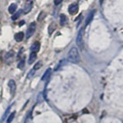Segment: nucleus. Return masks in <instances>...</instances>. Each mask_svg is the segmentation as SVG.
<instances>
[{"label": "nucleus", "instance_id": "1", "mask_svg": "<svg viewBox=\"0 0 123 123\" xmlns=\"http://www.w3.org/2000/svg\"><path fill=\"white\" fill-rule=\"evenodd\" d=\"M68 60L72 63L77 64L80 62V55L78 49L73 47L72 48L68 53Z\"/></svg>", "mask_w": 123, "mask_h": 123}, {"label": "nucleus", "instance_id": "2", "mask_svg": "<svg viewBox=\"0 0 123 123\" xmlns=\"http://www.w3.org/2000/svg\"><path fill=\"white\" fill-rule=\"evenodd\" d=\"M76 44L78 45V47L80 49H83L84 48V41H83V29H81L78 35H77V38H76Z\"/></svg>", "mask_w": 123, "mask_h": 123}, {"label": "nucleus", "instance_id": "3", "mask_svg": "<svg viewBox=\"0 0 123 123\" xmlns=\"http://www.w3.org/2000/svg\"><path fill=\"white\" fill-rule=\"evenodd\" d=\"M36 22L31 23L29 26L28 29H27V31H26V38H29L31 36H32L33 33L35 32V31H36Z\"/></svg>", "mask_w": 123, "mask_h": 123}, {"label": "nucleus", "instance_id": "4", "mask_svg": "<svg viewBox=\"0 0 123 123\" xmlns=\"http://www.w3.org/2000/svg\"><path fill=\"white\" fill-rule=\"evenodd\" d=\"M8 86H9V88L11 95L13 96L15 93V90H16V84H15V82L14 80L11 79L9 80V83H8Z\"/></svg>", "mask_w": 123, "mask_h": 123}, {"label": "nucleus", "instance_id": "5", "mask_svg": "<svg viewBox=\"0 0 123 123\" xmlns=\"http://www.w3.org/2000/svg\"><path fill=\"white\" fill-rule=\"evenodd\" d=\"M68 12L70 13L71 15H75L79 11V6L78 4L74 3V4H72V5L69 6L68 7Z\"/></svg>", "mask_w": 123, "mask_h": 123}, {"label": "nucleus", "instance_id": "6", "mask_svg": "<svg viewBox=\"0 0 123 123\" xmlns=\"http://www.w3.org/2000/svg\"><path fill=\"white\" fill-rule=\"evenodd\" d=\"M32 5H33V2L32 1H27L25 5V7H24V13L25 14H27L29 13V12L32 10Z\"/></svg>", "mask_w": 123, "mask_h": 123}, {"label": "nucleus", "instance_id": "7", "mask_svg": "<svg viewBox=\"0 0 123 123\" xmlns=\"http://www.w3.org/2000/svg\"><path fill=\"white\" fill-rule=\"evenodd\" d=\"M40 49V42H35L32 44V45L31 46V51L32 52L36 53L39 51Z\"/></svg>", "mask_w": 123, "mask_h": 123}, {"label": "nucleus", "instance_id": "8", "mask_svg": "<svg viewBox=\"0 0 123 123\" xmlns=\"http://www.w3.org/2000/svg\"><path fill=\"white\" fill-rule=\"evenodd\" d=\"M95 12V11L93 10V11L90 12L89 14L88 15V16H87V18H86V26H87L88 24H90V23H91V22L92 21V19H93Z\"/></svg>", "mask_w": 123, "mask_h": 123}, {"label": "nucleus", "instance_id": "9", "mask_svg": "<svg viewBox=\"0 0 123 123\" xmlns=\"http://www.w3.org/2000/svg\"><path fill=\"white\" fill-rule=\"evenodd\" d=\"M14 58V52L13 51H10L6 55V59L7 61V62L10 64L12 62V59Z\"/></svg>", "mask_w": 123, "mask_h": 123}, {"label": "nucleus", "instance_id": "10", "mask_svg": "<svg viewBox=\"0 0 123 123\" xmlns=\"http://www.w3.org/2000/svg\"><path fill=\"white\" fill-rule=\"evenodd\" d=\"M24 36L25 35L24 33H23L22 32H18L15 35V39L16 42H20L23 40V38H24Z\"/></svg>", "mask_w": 123, "mask_h": 123}, {"label": "nucleus", "instance_id": "11", "mask_svg": "<svg viewBox=\"0 0 123 123\" xmlns=\"http://www.w3.org/2000/svg\"><path fill=\"white\" fill-rule=\"evenodd\" d=\"M51 72H52V69L51 68H48L47 70H46L45 72V73L43 74V75H42V81H45V80H46V79H48L49 77H50V75H51Z\"/></svg>", "mask_w": 123, "mask_h": 123}, {"label": "nucleus", "instance_id": "12", "mask_svg": "<svg viewBox=\"0 0 123 123\" xmlns=\"http://www.w3.org/2000/svg\"><path fill=\"white\" fill-rule=\"evenodd\" d=\"M36 58H37L36 53H35V52L31 53L30 55H29V64H32L34 62L36 61Z\"/></svg>", "mask_w": 123, "mask_h": 123}, {"label": "nucleus", "instance_id": "13", "mask_svg": "<svg viewBox=\"0 0 123 123\" xmlns=\"http://www.w3.org/2000/svg\"><path fill=\"white\" fill-rule=\"evenodd\" d=\"M55 29H56V24H55V23H51V24L49 25V29H48L49 34V35H52V32L55 30Z\"/></svg>", "mask_w": 123, "mask_h": 123}, {"label": "nucleus", "instance_id": "14", "mask_svg": "<svg viewBox=\"0 0 123 123\" xmlns=\"http://www.w3.org/2000/svg\"><path fill=\"white\" fill-rule=\"evenodd\" d=\"M67 22V17L66 15L64 14H62L60 15V24L61 25H64Z\"/></svg>", "mask_w": 123, "mask_h": 123}, {"label": "nucleus", "instance_id": "15", "mask_svg": "<svg viewBox=\"0 0 123 123\" xmlns=\"http://www.w3.org/2000/svg\"><path fill=\"white\" fill-rule=\"evenodd\" d=\"M11 107H12V105H10L8 109L6 110V111L4 112V114H3V115H2V118H1V122H3L4 121L6 120V117H7V115H8V114L9 113V111H10V109H11Z\"/></svg>", "mask_w": 123, "mask_h": 123}, {"label": "nucleus", "instance_id": "16", "mask_svg": "<svg viewBox=\"0 0 123 123\" xmlns=\"http://www.w3.org/2000/svg\"><path fill=\"white\" fill-rule=\"evenodd\" d=\"M16 8H17V6L15 5V3H12L11 4V5L9 6V12L10 14H13L15 12V11L16 10Z\"/></svg>", "mask_w": 123, "mask_h": 123}, {"label": "nucleus", "instance_id": "17", "mask_svg": "<svg viewBox=\"0 0 123 123\" xmlns=\"http://www.w3.org/2000/svg\"><path fill=\"white\" fill-rule=\"evenodd\" d=\"M32 111H31L26 116L24 123H32Z\"/></svg>", "mask_w": 123, "mask_h": 123}, {"label": "nucleus", "instance_id": "18", "mask_svg": "<svg viewBox=\"0 0 123 123\" xmlns=\"http://www.w3.org/2000/svg\"><path fill=\"white\" fill-rule=\"evenodd\" d=\"M15 111H14V112H12V113H11L9 115V116L8 117V118H7L6 123H11L12 122V120L15 118Z\"/></svg>", "mask_w": 123, "mask_h": 123}, {"label": "nucleus", "instance_id": "19", "mask_svg": "<svg viewBox=\"0 0 123 123\" xmlns=\"http://www.w3.org/2000/svg\"><path fill=\"white\" fill-rule=\"evenodd\" d=\"M65 63H66V60H65V59H62V60H61V61L59 62V65H58V66L55 68V70H58V69L60 68L61 67H62L64 65H65Z\"/></svg>", "mask_w": 123, "mask_h": 123}, {"label": "nucleus", "instance_id": "20", "mask_svg": "<svg viewBox=\"0 0 123 123\" xmlns=\"http://www.w3.org/2000/svg\"><path fill=\"white\" fill-rule=\"evenodd\" d=\"M21 12H22V10L18 11L16 13H15V14L12 15V20H16V19L19 17V15H20Z\"/></svg>", "mask_w": 123, "mask_h": 123}, {"label": "nucleus", "instance_id": "21", "mask_svg": "<svg viewBox=\"0 0 123 123\" xmlns=\"http://www.w3.org/2000/svg\"><path fill=\"white\" fill-rule=\"evenodd\" d=\"M24 66H25V59L23 58V59L19 62V63L18 65V68H20V69H22L23 68H24Z\"/></svg>", "mask_w": 123, "mask_h": 123}, {"label": "nucleus", "instance_id": "22", "mask_svg": "<svg viewBox=\"0 0 123 123\" xmlns=\"http://www.w3.org/2000/svg\"><path fill=\"white\" fill-rule=\"evenodd\" d=\"M42 66V62L41 61H39V62H38L34 65L33 68L35 69V70H38V69H39Z\"/></svg>", "mask_w": 123, "mask_h": 123}, {"label": "nucleus", "instance_id": "23", "mask_svg": "<svg viewBox=\"0 0 123 123\" xmlns=\"http://www.w3.org/2000/svg\"><path fill=\"white\" fill-rule=\"evenodd\" d=\"M45 13L44 12H42L38 15V21H42V20H43V19L45 18Z\"/></svg>", "mask_w": 123, "mask_h": 123}, {"label": "nucleus", "instance_id": "24", "mask_svg": "<svg viewBox=\"0 0 123 123\" xmlns=\"http://www.w3.org/2000/svg\"><path fill=\"white\" fill-rule=\"evenodd\" d=\"M35 69L33 68V69H32V70H30V72L28 73V75H27V78L28 79H31V78H32V76L34 75V74H35Z\"/></svg>", "mask_w": 123, "mask_h": 123}, {"label": "nucleus", "instance_id": "25", "mask_svg": "<svg viewBox=\"0 0 123 123\" xmlns=\"http://www.w3.org/2000/svg\"><path fill=\"white\" fill-rule=\"evenodd\" d=\"M62 2V0H55V1H54V3H55V6H58V5H59Z\"/></svg>", "mask_w": 123, "mask_h": 123}, {"label": "nucleus", "instance_id": "26", "mask_svg": "<svg viewBox=\"0 0 123 123\" xmlns=\"http://www.w3.org/2000/svg\"><path fill=\"white\" fill-rule=\"evenodd\" d=\"M24 23H25V22H24V21H22V22H21L20 23H19V25H20V26H22V25L23 24H24Z\"/></svg>", "mask_w": 123, "mask_h": 123}, {"label": "nucleus", "instance_id": "27", "mask_svg": "<svg viewBox=\"0 0 123 123\" xmlns=\"http://www.w3.org/2000/svg\"><path fill=\"white\" fill-rule=\"evenodd\" d=\"M102 1H103V0H100V2H102Z\"/></svg>", "mask_w": 123, "mask_h": 123}]
</instances>
